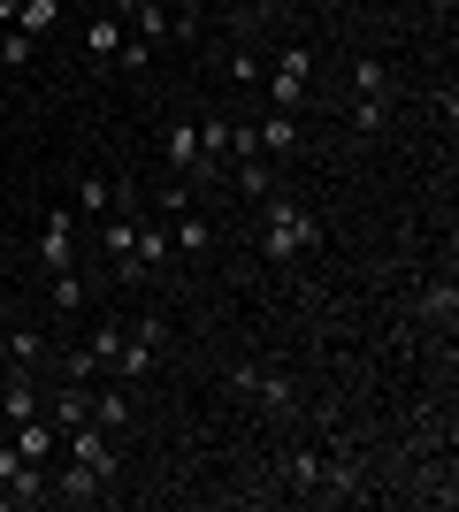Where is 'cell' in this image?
<instances>
[{"mask_svg":"<svg viewBox=\"0 0 459 512\" xmlns=\"http://www.w3.org/2000/svg\"><path fill=\"white\" fill-rule=\"evenodd\" d=\"M314 245H322V214L299 207V199H284V192H268L261 199V253L268 260H299V253H314Z\"/></svg>","mask_w":459,"mask_h":512,"instance_id":"6da1fadb","label":"cell"},{"mask_svg":"<svg viewBox=\"0 0 459 512\" xmlns=\"http://www.w3.org/2000/svg\"><path fill=\"white\" fill-rule=\"evenodd\" d=\"M161 352H169V321H161V314H138V321H123V352H115L108 375L138 383V375H153V367H161Z\"/></svg>","mask_w":459,"mask_h":512,"instance_id":"7a4b0ae2","label":"cell"},{"mask_svg":"<svg viewBox=\"0 0 459 512\" xmlns=\"http://www.w3.org/2000/svg\"><path fill=\"white\" fill-rule=\"evenodd\" d=\"M77 222H69V207H46V222H39V268L46 276H62V268H77Z\"/></svg>","mask_w":459,"mask_h":512,"instance_id":"3957f363","label":"cell"},{"mask_svg":"<svg viewBox=\"0 0 459 512\" xmlns=\"http://www.w3.org/2000/svg\"><path fill=\"white\" fill-rule=\"evenodd\" d=\"M62 444H69V459H85V467H100L108 482L123 474V459H115V444H108V428H100V421H77V428H62Z\"/></svg>","mask_w":459,"mask_h":512,"instance_id":"277c9868","label":"cell"},{"mask_svg":"<svg viewBox=\"0 0 459 512\" xmlns=\"http://www.w3.org/2000/svg\"><path fill=\"white\" fill-rule=\"evenodd\" d=\"M230 383H238L253 406H268V413H299V390H291L284 375H261V367H230Z\"/></svg>","mask_w":459,"mask_h":512,"instance_id":"5b68a950","label":"cell"},{"mask_svg":"<svg viewBox=\"0 0 459 512\" xmlns=\"http://www.w3.org/2000/svg\"><path fill=\"white\" fill-rule=\"evenodd\" d=\"M8 451H16V459H39V467H46V459L62 451V428L46 421V413H31V421H16V444H8Z\"/></svg>","mask_w":459,"mask_h":512,"instance_id":"8992f818","label":"cell"},{"mask_svg":"<svg viewBox=\"0 0 459 512\" xmlns=\"http://www.w3.org/2000/svg\"><path fill=\"white\" fill-rule=\"evenodd\" d=\"M54 497H62V505H100V497H108V474L85 467V459H69V474L54 482Z\"/></svg>","mask_w":459,"mask_h":512,"instance_id":"52a82bcc","label":"cell"},{"mask_svg":"<svg viewBox=\"0 0 459 512\" xmlns=\"http://www.w3.org/2000/svg\"><path fill=\"white\" fill-rule=\"evenodd\" d=\"M123 23H131V31H138V39H146V46L176 39V8H169V0H138V8H131V16H123Z\"/></svg>","mask_w":459,"mask_h":512,"instance_id":"ba28073f","label":"cell"},{"mask_svg":"<svg viewBox=\"0 0 459 512\" xmlns=\"http://www.w3.org/2000/svg\"><path fill=\"white\" fill-rule=\"evenodd\" d=\"M85 54H92V69H115V54H123V16H92Z\"/></svg>","mask_w":459,"mask_h":512,"instance_id":"9c48e42d","label":"cell"},{"mask_svg":"<svg viewBox=\"0 0 459 512\" xmlns=\"http://www.w3.org/2000/svg\"><path fill=\"white\" fill-rule=\"evenodd\" d=\"M161 153H169L176 176H192L199 169V123H169V130H161Z\"/></svg>","mask_w":459,"mask_h":512,"instance_id":"30bf717a","label":"cell"},{"mask_svg":"<svg viewBox=\"0 0 459 512\" xmlns=\"http://www.w3.org/2000/svg\"><path fill=\"white\" fill-rule=\"evenodd\" d=\"M169 245L176 253H207V245H215V230H207V214H192V207H176V230H169Z\"/></svg>","mask_w":459,"mask_h":512,"instance_id":"8fae6325","label":"cell"},{"mask_svg":"<svg viewBox=\"0 0 459 512\" xmlns=\"http://www.w3.org/2000/svg\"><path fill=\"white\" fill-rule=\"evenodd\" d=\"M0 413H8V428L31 421V413H46V398L31 390V375H8V390H0Z\"/></svg>","mask_w":459,"mask_h":512,"instance_id":"7c38bea8","label":"cell"},{"mask_svg":"<svg viewBox=\"0 0 459 512\" xmlns=\"http://www.w3.org/2000/svg\"><path fill=\"white\" fill-rule=\"evenodd\" d=\"M230 192H245V199H268V192H276V176L261 169V153H253V161H230Z\"/></svg>","mask_w":459,"mask_h":512,"instance_id":"4fadbf2b","label":"cell"},{"mask_svg":"<svg viewBox=\"0 0 459 512\" xmlns=\"http://www.w3.org/2000/svg\"><path fill=\"white\" fill-rule=\"evenodd\" d=\"M77 207H85V214H100V222H108V214L123 207V192H115L108 176H85V184H77Z\"/></svg>","mask_w":459,"mask_h":512,"instance_id":"5bb4252c","label":"cell"},{"mask_svg":"<svg viewBox=\"0 0 459 512\" xmlns=\"http://www.w3.org/2000/svg\"><path fill=\"white\" fill-rule=\"evenodd\" d=\"M352 100H391V69L383 62H352Z\"/></svg>","mask_w":459,"mask_h":512,"instance_id":"9a60e30c","label":"cell"},{"mask_svg":"<svg viewBox=\"0 0 459 512\" xmlns=\"http://www.w3.org/2000/svg\"><path fill=\"white\" fill-rule=\"evenodd\" d=\"M54 23H62V0H23L16 8V31H31V39H46Z\"/></svg>","mask_w":459,"mask_h":512,"instance_id":"2e32d148","label":"cell"},{"mask_svg":"<svg viewBox=\"0 0 459 512\" xmlns=\"http://www.w3.org/2000/svg\"><path fill=\"white\" fill-rule=\"evenodd\" d=\"M92 421L108 428V436H115V428H131V398H123V390H92Z\"/></svg>","mask_w":459,"mask_h":512,"instance_id":"e0dca14e","label":"cell"},{"mask_svg":"<svg viewBox=\"0 0 459 512\" xmlns=\"http://www.w3.org/2000/svg\"><path fill=\"white\" fill-rule=\"evenodd\" d=\"M268 107H276V115H299L306 107V77H276V69H268Z\"/></svg>","mask_w":459,"mask_h":512,"instance_id":"ac0fdd59","label":"cell"},{"mask_svg":"<svg viewBox=\"0 0 459 512\" xmlns=\"http://www.w3.org/2000/svg\"><path fill=\"white\" fill-rule=\"evenodd\" d=\"M253 138H261V153H291L299 146V123H291V115H268V123H253Z\"/></svg>","mask_w":459,"mask_h":512,"instance_id":"d6986e66","label":"cell"},{"mask_svg":"<svg viewBox=\"0 0 459 512\" xmlns=\"http://www.w3.org/2000/svg\"><path fill=\"white\" fill-rule=\"evenodd\" d=\"M268 69H276V77H314V46H276V54H268Z\"/></svg>","mask_w":459,"mask_h":512,"instance_id":"ffe728a7","label":"cell"},{"mask_svg":"<svg viewBox=\"0 0 459 512\" xmlns=\"http://www.w3.org/2000/svg\"><path fill=\"white\" fill-rule=\"evenodd\" d=\"M452 306H459V299H452V283H429L414 314H421V321H437V329H452Z\"/></svg>","mask_w":459,"mask_h":512,"instance_id":"44dd1931","label":"cell"},{"mask_svg":"<svg viewBox=\"0 0 459 512\" xmlns=\"http://www.w3.org/2000/svg\"><path fill=\"white\" fill-rule=\"evenodd\" d=\"M0 62L31 69V62H39V39H31V31H16V23H8V31H0Z\"/></svg>","mask_w":459,"mask_h":512,"instance_id":"7402d4cb","label":"cell"},{"mask_svg":"<svg viewBox=\"0 0 459 512\" xmlns=\"http://www.w3.org/2000/svg\"><path fill=\"white\" fill-rule=\"evenodd\" d=\"M85 352H92V360H100V375H108V367H115V352H123V321H100Z\"/></svg>","mask_w":459,"mask_h":512,"instance_id":"603a6c76","label":"cell"},{"mask_svg":"<svg viewBox=\"0 0 459 512\" xmlns=\"http://www.w3.org/2000/svg\"><path fill=\"white\" fill-rule=\"evenodd\" d=\"M8 360H16V367L46 360V337H39V329H8Z\"/></svg>","mask_w":459,"mask_h":512,"instance_id":"cb8c5ba5","label":"cell"},{"mask_svg":"<svg viewBox=\"0 0 459 512\" xmlns=\"http://www.w3.org/2000/svg\"><path fill=\"white\" fill-rule=\"evenodd\" d=\"M54 306H62V314H77V306H85V283H77V268H62V276H54Z\"/></svg>","mask_w":459,"mask_h":512,"instance_id":"d4e9b609","label":"cell"},{"mask_svg":"<svg viewBox=\"0 0 459 512\" xmlns=\"http://www.w3.org/2000/svg\"><path fill=\"white\" fill-rule=\"evenodd\" d=\"M153 62V46L138 39V31H123V54H115V69H146Z\"/></svg>","mask_w":459,"mask_h":512,"instance_id":"484cf974","label":"cell"},{"mask_svg":"<svg viewBox=\"0 0 459 512\" xmlns=\"http://www.w3.org/2000/svg\"><path fill=\"white\" fill-rule=\"evenodd\" d=\"M352 130H383V100H352Z\"/></svg>","mask_w":459,"mask_h":512,"instance_id":"4316f807","label":"cell"},{"mask_svg":"<svg viewBox=\"0 0 459 512\" xmlns=\"http://www.w3.org/2000/svg\"><path fill=\"white\" fill-rule=\"evenodd\" d=\"M230 77H238V85H261V54H230Z\"/></svg>","mask_w":459,"mask_h":512,"instance_id":"83f0119b","label":"cell"},{"mask_svg":"<svg viewBox=\"0 0 459 512\" xmlns=\"http://www.w3.org/2000/svg\"><path fill=\"white\" fill-rule=\"evenodd\" d=\"M16 8H23V0H0V31H8V23H16Z\"/></svg>","mask_w":459,"mask_h":512,"instance_id":"f1b7e54d","label":"cell"},{"mask_svg":"<svg viewBox=\"0 0 459 512\" xmlns=\"http://www.w3.org/2000/svg\"><path fill=\"white\" fill-rule=\"evenodd\" d=\"M253 8H261V16H268V8H276V0H253Z\"/></svg>","mask_w":459,"mask_h":512,"instance_id":"f546056e","label":"cell"},{"mask_svg":"<svg viewBox=\"0 0 459 512\" xmlns=\"http://www.w3.org/2000/svg\"><path fill=\"white\" fill-rule=\"evenodd\" d=\"M437 8H452V0H437Z\"/></svg>","mask_w":459,"mask_h":512,"instance_id":"4dcf8cb0","label":"cell"}]
</instances>
